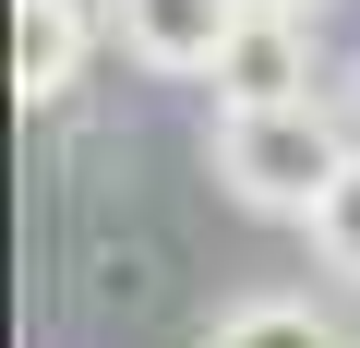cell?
Returning <instances> with one entry per match:
<instances>
[{"instance_id": "1", "label": "cell", "mask_w": 360, "mask_h": 348, "mask_svg": "<svg viewBox=\"0 0 360 348\" xmlns=\"http://www.w3.org/2000/svg\"><path fill=\"white\" fill-rule=\"evenodd\" d=\"M360 156V120H336L324 96H264V108H217L205 132V168L217 193L252 205V217H312L336 193V168Z\"/></svg>"}, {"instance_id": "3", "label": "cell", "mask_w": 360, "mask_h": 348, "mask_svg": "<svg viewBox=\"0 0 360 348\" xmlns=\"http://www.w3.org/2000/svg\"><path fill=\"white\" fill-rule=\"evenodd\" d=\"M217 108H264V96H324V60H312V13L300 0H252V25L229 37V60L205 72Z\"/></svg>"}, {"instance_id": "7", "label": "cell", "mask_w": 360, "mask_h": 348, "mask_svg": "<svg viewBox=\"0 0 360 348\" xmlns=\"http://www.w3.org/2000/svg\"><path fill=\"white\" fill-rule=\"evenodd\" d=\"M348 120H360V72H348Z\"/></svg>"}, {"instance_id": "8", "label": "cell", "mask_w": 360, "mask_h": 348, "mask_svg": "<svg viewBox=\"0 0 360 348\" xmlns=\"http://www.w3.org/2000/svg\"><path fill=\"white\" fill-rule=\"evenodd\" d=\"M300 13H324V0H300Z\"/></svg>"}, {"instance_id": "5", "label": "cell", "mask_w": 360, "mask_h": 348, "mask_svg": "<svg viewBox=\"0 0 360 348\" xmlns=\"http://www.w3.org/2000/svg\"><path fill=\"white\" fill-rule=\"evenodd\" d=\"M217 348H252V336H348L312 288H252V300H217V324H205Z\"/></svg>"}, {"instance_id": "6", "label": "cell", "mask_w": 360, "mask_h": 348, "mask_svg": "<svg viewBox=\"0 0 360 348\" xmlns=\"http://www.w3.org/2000/svg\"><path fill=\"white\" fill-rule=\"evenodd\" d=\"M300 228H312V264H324V276H336V288L360 300V156L336 168V193H324V205H312Z\"/></svg>"}, {"instance_id": "4", "label": "cell", "mask_w": 360, "mask_h": 348, "mask_svg": "<svg viewBox=\"0 0 360 348\" xmlns=\"http://www.w3.org/2000/svg\"><path fill=\"white\" fill-rule=\"evenodd\" d=\"M96 49H108V0H13V96L25 108H60Z\"/></svg>"}, {"instance_id": "2", "label": "cell", "mask_w": 360, "mask_h": 348, "mask_svg": "<svg viewBox=\"0 0 360 348\" xmlns=\"http://www.w3.org/2000/svg\"><path fill=\"white\" fill-rule=\"evenodd\" d=\"M240 25H252V0H108V49H132L144 72H180V84H205Z\"/></svg>"}]
</instances>
